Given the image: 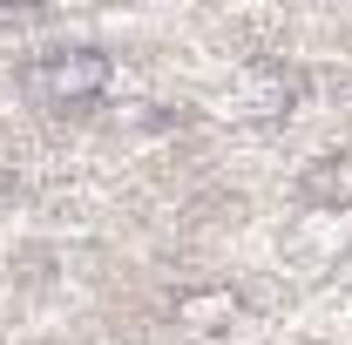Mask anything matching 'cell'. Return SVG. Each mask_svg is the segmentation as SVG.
Segmentation results:
<instances>
[{"instance_id":"obj_1","label":"cell","mask_w":352,"mask_h":345,"mask_svg":"<svg viewBox=\"0 0 352 345\" xmlns=\"http://www.w3.org/2000/svg\"><path fill=\"white\" fill-rule=\"evenodd\" d=\"M34 82H41V95L54 109H88V102L109 95V54L102 47H61V54L41 61Z\"/></svg>"},{"instance_id":"obj_2","label":"cell","mask_w":352,"mask_h":345,"mask_svg":"<svg viewBox=\"0 0 352 345\" xmlns=\"http://www.w3.org/2000/svg\"><path fill=\"white\" fill-rule=\"evenodd\" d=\"M176 318H183L190 332H223V325L237 318V291H223V285H210V291H183V298H176Z\"/></svg>"}]
</instances>
